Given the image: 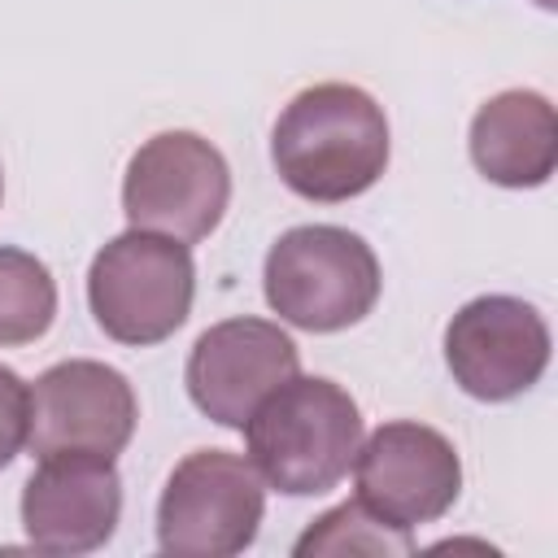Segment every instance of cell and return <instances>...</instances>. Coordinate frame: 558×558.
Here are the masks:
<instances>
[{
    "label": "cell",
    "mask_w": 558,
    "mask_h": 558,
    "mask_svg": "<svg viewBox=\"0 0 558 558\" xmlns=\"http://www.w3.org/2000/svg\"><path fill=\"white\" fill-rule=\"evenodd\" d=\"M388 118L379 100L353 83H314L296 92L275 131L270 161L279 179L323 205L362 196L388 170Z\"/></svg>",
    "instance_id": "6da1fadb"
},
{
    "label": "cell",
    "mask_w": 558,
    "mask_h": 558,
    "mask_svg": "<svg viewBox=\"0 0 558 558\" xmlns=\"http://www.w3.org/2000/svg\"><path fill=\"white\" fill-rule=\"evenodd\" d=\"M244 440L248 462L270 488L314 497L349 475L362 445V414L336 379L292 375L253 410Z\"/></svg>",
    "instance_id": "7a4b0ae2"
},
{
    "label": "cell",
    "mask_w": 558,
    "mask_h": 558,
    "mask_svg": "<svg viewBox=\"0 0 558 558\" xmlns=\"http://www.w3.org/2000/svg\"><path fill=\"white\" fill-rule=\"evenodd\" d=\"M379 262L371 244L331 222L283 231L262 266L266 305L301 331H344L379 301Z\"/></svg>",
    "instance_id": "3957f363"
},
{
    "label": "cell",
    "mask_w": 558,
    "mask_h": 558,
    "mask_svg": "<svg viewBox=\"0 0 558 558\" xmlns=\"http://www.w3.org/2000/svg\"><path fill=\"white\" fill-rule=\"evenodd\" d=\"M196 296V262L183 240L157 231L113 235L87 270V305L96 327L118 344H161L170 340Z\"/></svg>",
    "instance_id": "277c9868"
},
{
    "label": "cell",
    "mask_w": 558,
    "mask_h": 558,
    "mask_svg": "<svg viewBox=\"0 0 558 558\" xmlns=\"http://www.w3.org/2000/svg\"><path fill=\"white\" fill-rule=\"evenodd\" d=\"M266 514V480L244 453H187L157 501V545L174 558H231L257 541Z\"/></svg>",
    "instance_id": "5b68a950"
},
{
    "label": "cell",
    "mask_w": 558,
    "mask_h": 558,
    "mask_svg": "<svg viewBox=\"0 0 558 558\" xmlns=\"http://www.w3.org/2000/svg\"><path fill=\"white\" fill-rule=\"evenodd\" d=\"M231 201L227 157L196 131H161L144 140L122 174V214L140 231L183 244L205 240Z\"/></svg>",
    "instance_id": "8992f818"
},
{
    "label": "cell",
    "mask_w": 558,
    "mask_h": 558,
    "mask_svg": "<svg viewBox=\"0 0 558 558\" xmlns=\"http://www.w3.org/2000/svg\"><path fill=\"white\" fill-rule=\"evenodd\" d=\"M357 501L392 527L436 523L462 493V462L449 436L427 423H379L353 458Z\"/></svg>",
    "instance_id": "52a82bcc"
},
{
    "label": "cell",
    "mask_w": 558,
    "mask_h": 558,
    "mask_svg": "<svg viewBox=\"0 0 558 558\" xmlns=\"http://www.w3.org/2000/svg\"><path fill=\"white\" fill-rule=\"evenodd\" d=\"M140 401L122 371L70 357L48 366L31 388V432L26 445L48 453H100L118 458L135 436Z\"/></svg>",
    "instance_id": "ba28073f"
},
{
    "label": "cell",
    "mask_w": 558,
    "mask_h": 558,
    "mask_svg": "<svg viewBox=\"0 0 558 558\" xmlns=\"http://www.w3.org/2000/svg\"><path fill=\"white\" fill-rule=\"evenodd\" d=\"M453 384L475 401H510L549 366V327L523 296H475L445 327Z\"/></svg>",
    "instance_id": "9c48e42d"
},
{
    "label": "cell",
    "mask_w": 558,
    "mask_h": 558,
    "mask_svg": "<svg viewBox=\"0 0 558 558\" xmlns=\"http://www.w3.org/2000/svg\"><path fill=\"white\" fill-rule=\"evenodd\" d=\"M301 366L292 336L266 318H222L196 336L187 353L192 405L218 427L244 432L253 410Z\"/></svg>",
    "instance_id": "30bf717a"
},
{
    "label": "cell",
    "mask_w": 558,
    "mask_h": 558,
    "mask_svg": "<svg viewBox=\"0 0 558 558\" xmlns=\"http://www.w3.org/2000/svg\"><path fill=\"white\" fill-rule=\"evenodd\" d=\"M122 519V475L100 453H48L22 488L26 541L44 554H92Z\"/></svg>",
    "instance_id": "8fae6325"
},
{
    "label": "cell",
    "mask_w": 558,
    "mask_h": 558,
    "mask_svg": "<svg viewBox=\"0 0 558 558\" xmlns=\"http://www.w3.org/2000/svg\"><path fill=\"white\" fill-rule=\"evenodd\" d=\"M471 161L488 183L541 187L558 166V118L541 92L510 87L488 96L471 118Z\"/></svg>",
    "instance_id": "7c38bea8"
},
{
    "label": "cell",
    "mask_w": 558,
    "mask_h": 558,
    "mask_svg": "<svg viewBox=\"0 0 558 558\" xmlns=\"http://www.w3.org/2000/svg\"><path fill=\"white\" fill-rule=\"evenodd\" d=\"M57 318V279L26 253L0 244V349L39 340Z\"/></svg>",
    "instance_id": "4fadbf2b"
},
{
    "label": "cell",
    "mask_w": 558,
    "mask_h": 558,
    "mask_svg": "<svg viewBox=\"0 0 558 558\" xmlns=\"http://www.w3.org/2000/svg\"><path fill=\"white\" fill-rule=\"evenodd\" d=\"M410 549H414V536L405 527H392L388 519H379L362 501H344V506L318 514L301 532V541L292 545L296 558H310V554H331V558H340V554H384L388 558V554H410Z\"/></svg>",
    "instance_id": "5bb4252c"
},
{
    "label": "cell",
    "mask_w": 558,
    "mask_h": 558,
    "mask_svg": "<svg viewBox=\"0 0 558 558\" xmlns=\"http://www.w3.org/2000/svg\"><path fill=\"white\" fill-rule=\"evenodd\" d=\"M31 432V388L17 371L0 366V471L22 453Z\"/></svg>",
    "instance_id": "9a60e30c"
},
{
    "label": "cell",
    "mask_w": 558,
    "mask_h": 558,
    "mask_svg": "<svg viewBox=\"0 0 558 558\" xmlns=\"http://www.w3.org/2000/svg\"><path fill=\"white\" fill-rule=\"evenodd\" d=\"M0 196H4V174H0Z\"/></svg>",
    "instance_id": "2e32d148"
}]
</instances>
